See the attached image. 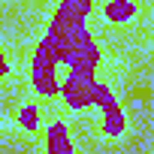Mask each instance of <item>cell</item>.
I'll use <instances>...</instances> for the list:
<instances>
[{
	"label": "cell",
	"instance_id": "6da1fadb",
	"mask_svg": "<svg viewBox=\"0 0 154 154\" xmlns=\"http://www.w3.org/2000/svg\"><path fill=\"white\" fill-rule=\"evenodd\" d=\"M100 9H103V15H106L112 24H121V21H127L130 15H136V3H133V0H115V3L100 6Z\"/></svg>",
	"mask_w": 154,
	"mask_h": 154
}]
</instances>
